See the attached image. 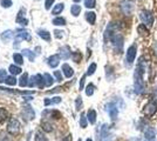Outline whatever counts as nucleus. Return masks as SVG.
<instances>
[{
	"instance_id": "f257e3e1",
	"label": "nucleus",
	"mask_w": 157,
	"mask_h": 141,
	"mask_svg": "<svg viewBox=\"0 0 157 141\" xmlns=\"http://www.w3.org/2000/svg\"><path fill=\"white\" fill-rule=\"evenodd\" d=\"M142 75L143 74L141 73L138 69H136L135 75H134V79H135L134 86H135V92L137 94H142L144 92V82L143 79H142Z\"/></svg>"
},
{
	"instance_id": "f03ea898",
	"label": "nucleus",
	"mask_w": 157,
	"mask_h": 141,
	"mask_svg": "<svg viewBox=\"0 0 157 141\" xmlns=\"http://www.w3.org/2000/svg\"><path fill=\"white\" fill-rule=\"evenodd\" d=\"M110 41L113 44V46H114L115 52L116 53H122V51H123V37L120 33H116L113 35Z\"/></svg>"
},
{
	"instance_id": "7ed1b4c3",
	"label": "nucleus",
	"mask_w": 157,
	"mask_h": 141,
	"mask_svg": "<svg viewBox=\"0 0 157 141\" xmlns=\"http://www.w3.org/2000/svg\"><path fill=\"white\" fill-rule=\"evenodd\" d=\"M120 8H121L122 13L124 15H131L132 12H134V8H135L134 1L132 0H123L120 4Z\"/></svg>"
},
{
	"instance_id": "20e7f679",
	"label": "nucleus",
	"mask_w": 157,
	"mask_h": 141,
	"mask_svg": "<svg viewBox=\"0 0 157 141\" xmlns=\"http://www.w3.org/2000/svg\"><path fill=\"white\" fill-rule=\"evenodd\" d=\"M140 18H141V20L143 22V25L145 27L149 26L150 27L152 25V22H154V17H152V13H151L150 11H147V10H144L141 12L140 14Z\"/></svg>"
},
{
	"instance_id": "39448f33",
	"label": "nucleus",
	"mask_w": 157,
	"mask_h": 141,
	"mask_svg": "<svg viewBox=\"0 0 157 141\" xmlns=\"http://www.w3.org/2000/svg\"><path fill=\"white\" fill-rule=\"evenodd\" d=\"M7 132L12 135H17L20 132V122L17 119H11L7 125Z\"/></svg>"
},
{
	"instance_id": "423d86ee",
	"label": "nucleus",
	"mask_w": 157,
	"mask_h": 141,
	"mask_svg": "<svg viewBox=\"0 0 157 141\" xmlns=\"http://www.w3.org/2000/svg\"><path fill=\"white\" fill-rule=\"evenodd\" d=\"M135 58H136V46H130L127 51V54H125V60H127V64L128 65H131L134 61H135Z\"/></svg>"
},
{
	"instance_id": "0eeeda50",
	"label": "nucleus",
	"mask_w": 157,
	"mask_h": 141,
	"mask_svg": "<svg viewBox=\"0 0 157 141\" xmlns=\"http://www.w3.org/2000/svg\"><path fill=\"white\" fill-rule=\"evenodd\" d=\"M107 111H108V114H109V116L111 118V120H115V119L117 118L118 109L114 104H109V105L107 106Z\"/></svg>"
},
{
	"instance_id": "6e6552de",
	"label": "nucleus",
	"mask_w": 157,
	"mask_h": 141,
	"mask_svg": "<svg viewBox=\"0 0 157 141\" xmlns=\"http://www.w3.org/2000/svg\"><path fill=\"white\" fill-rule=\"evenodd\" d=\"M156 138V132L152 127H148L144 132V139L147 141H155Z\"/></svg>"
},
{
	"instance_id": "1a4fd4ad",
	"label": "nucleus",
	"mask_w": 157,
	"mask_h": 141,
	"mask_svg": "<svg viewBox=\"0 0 157 141\" xmlns=\"http://www.w3.org/2000/svg\"><path fill=\"white\" fill-rule=\"evenodd\" d=\"M157 107L154 102H149L145 107H144V113L148 115V116H152V115L156 113Z\"/></svg>"
},
{
	"instance_id": "9d476101",
	"label": "nucleus",
	"mask_w": 157,
	"mask_h": 141,
	"mask_svg": "<svg viewBox=\"0 0 157 141\" xmlns=\"http://www.w3.org/2000/svg\"><path fill=\"white\" fill-rule=\"evenodd\" d=\"M25 13H26V11H25V8H22V10H20L19 14L17 17V22L20 24V25H22V26H26L27 24H28V20L25 17Z\"/></svg>"
},
{
	"instance_id": "9b49d317",
	"label": "nucleus",
	"mask_w": 157,
	"mask_h": 141,
	"mask_svg": "<svg viewBox=\"0 0 157 141\" xmlns=\"http://www.w3.org/2000/svg\"><path fill=\"white\" fill-rule=\"evenodd\" d=\"M22 115L26 118V120H33L34 116H35V113H34V111L29 106H26L22 109Z\"/></svg>"
},
{
	"instance_id": "f8f14e48",
	"label": "nucleus",
	"mask_w": 157,
	"mask_h": 141,
	"mask_svg": "<svg viewBox=\"0 0 157 141\" xmlns=\"http://www.w3.org/2000/svg\"><path fill=\"white\" fill-rule=\"evenodd\" d=\"M34 78H35V86L39 88H44L46 86V82H45V78H44V75H41V74H36V75H34Z\"/></svg>"
},
{
	"instance_id": "ddd939ff",
	"label": "nucleus",
	"mask_w": 157,
	"mask_h": 141,
	"mask_svg": "<svg viewBox=\"0 0 157 141\" xmlns=\"http://www.w3.org/2000/svg\"><path fill=\"white\" fill-rule=\"evenodd\" d=\"M60 62V57L58 54H55V55H52V57H49L48 58V65L51 66L52 68H55L58 65H59Z\"/></svg>"
},
{
	"instance_id": "4468645a",
	"label": "nucleus",
	"mask_w": 157,
	"mask_h": 141,
	"mask_svg": "<svg viewBox=\"0 0 157 141\" xmlns=\"http://www.w3.org/2000/svg\"><path fill=\"white\" fill-rule=\"evenodd\" d=\"M17 38L19 40H31V35L27 31H24V29H19L17 32Z\"/></svg>"
},
{
	"instance_id": "2eb2a0df",
	"label": "nucleus",
	"mask_w": 157,
	"mask_h": 141,
	"mask_svg": "<svg viewBox=\"0 0 157 141\" xmlns=\"http://www.w3.org/2000/svg\"><path fill=\"white\" fill-rule=\"evenodd\" d=\"M60 57L62 58V59H65V60H67L72 54H71V51H69V47L67 46H63L60 48Z\"/></svg>"
},
{
	"instance_id": "dca6fc26",
	"label": "nucleus",
	"mask_w": 157,
	"mask_h": 141,
	"mask_svg": "<svg viewBox=\"0 0 157 141\" xmlns=\"http://www.w3.org/2000/svg\"><path fill=\"white\" fill-rule=\"evenodd\" d=\"M12 39H13V32L10 31V29H7V31H5L4 33L1 34V40L4 41V42H8Z\"/></svg>"
},
{
	"instance_id": "f3484780",
	"label": "nucleus",
	"mask_w": 157,
	"mask_h": 141,
	"mask_svg": "<svg viewBox=\"0 0 157 141\" xmlns=\"http://www.w3.org/2000/svg\"><path fill=\"white\" fill-rule=\"evenodd\" d=\"M141 73L143 74L145 71H147V61H144V58L143 57H141L140 58V60H138V64H137V68Z\"/></svg>"
},
{
	"instance_id": "a211bd4d",
	"label": "nucleus",
	"mask_w": 157,
	"mask_h": 141,
	"mask_svg": "<svg viewBox=\"0 0 157 141\" xmlns=\"http://www.w3.org/2000/svg\"><path fill=\"white\" fill-rule=\"evenodd\" d=\"M62 72H63L66 78H71V76H73V74H74L73 68L71 67L69 65H67V64H65V65L62 66Z\"/></svg>"
},
{
	"instance_id": "6ab92c4d",
	"label": "nucleus",
	"mask_w": 157,
	"mask_h": 141,
	"mask_svg": "<svg viewBox=\"0 0 157 141\" xmlns=\"http://www.w3.org/2000/svg\"><path fill=\"white\" fill-rule=\"evenodd\" d=\"M38 35H39L41 39H44V40L51 41V33L45 31V29H39L38 31Z\"/></svg>"
},
{
	"instance_id": "aec40b11",
	"label": "nucleus",
	"mask_w": 157,
	"mask_h": 141,
	"mask_svg": "<svg viewBox=\"0 0 157 141\" xmlns=\"http://www.w3.org/2000/svg\"><path fill=\"white\" fill-rule=\"evenodd\" d=\"M86 19L87 21L90 24V25H94L95 24V20H96V14L94 12H87L86 13Z\"/></svg>"
},
{
	"instance_id": "412c9836",
	"label": "nucleus",
	"mask_w": 157,
	"mask_h": 141,
	"mask_svg": "<svg viewBox=\"0 0 157 141\" xmlns=\"http://www.w3.org/2000/svg\"><path fill=\"white\" fill-rule=\"evenodd\" d=\"M87 119L90 123H95V121H96V112L94 109H89L88 114H87Z\"/></svg>"
},
{
	"instance_id": "4be33fe9",
	"label": "nucleus",
	"mask_w": 157,
	"mask_h": 141,
	"mask_svg": "<svg viewBox=\"0 0 157 141\" xmlns=\"http://www.w3.org/2000/svg\"><path fill=\"white\" fill-rule=\"evenodd\" d=\"M59 102H61V98L60 96H55L53 99H46L45 100V105L49 106V105H55V104H59Z\"/></svg>"
},
{
	"instance_id": "5701e85b",
	"label": "nucleus",
	"mask_w": 157,
	"mask_h": 141,
	"mask_svg": "<svg viewBox=\"0 0 157 141\" xmlns=\"http://www.w3.org/2000/svg\"><path fill=\"white\" fill-rule=\"evenodd\" d=\"M22 55L27 57L29 61H34V59H35V54L33 53L32 51H29V49H22Z\"/></svg>"
},
{
	"instance_id": "b1692460",
	"label": "nucleus",
	"mask_w": 157,
	"mask_h": 141,
	"mask_svg": "<svg viewBox=\"0 0 157 141\" xmlns=\"http://www.w3.org/2000/svg\"><path fill=\"white\" fill-rule=\"evenodd\" d=\"M27 79H28V74L24 73V74H22V76L20 78V81H19V85L21 86V87H25V86H27V85H28V81H27Z\"/></svg>"
},
{
	"instance_id": "393cba45",
	"label": "nucleus",
	"mask_w": 157,
	"mask_h": 141,
	"mask_svg": "<svg viewBox=\"0 0 157 141\" xmlns=\"http://www.w3.org/2000/svg\"><path fill=\"white\" fill-rule=\"evenodd\" d=\"M41 127H42V129H44L45 132H52L53 131L52 125H51L48 121H42V122H41Z\"/></svg>"
},
{
	"instance_id": "a878e982",
	"label": "nucleus",
	"mask_w": 157,
	"mask_h": 141,
	"mask_svg": "<svg viewBox=\"0 0 157 141\" xmlns=\"http://www.w3.org/2000/svg\"><path fill=\"white\" fill-rule=\"evenodd\" d=\"M53 25H55V26H65L66 20L63 19V18H60V17H58V18H55V19L53 20Z\"/></svg>"
},
{
	"instance_id": "bb28decb",
	"label": "nucleus",
	"mask_w": 157,
	"mask_h": 141,
	"mask_svg": "<svg viewBox=\"0 0 157 141\" xmlns=\"http://www.w3.org/2000/svg\"><path fill=\"white\" fill-rule=\"evenodd\" d=\"M44 78H45V82H46V86H52L53 82H54V79L51 74H44Z\"/></svg>"
},
{
	"instance_id": "cd10ccee",
	"label": "nucleus",
	"mask_w": 157,
	"mask_h": 141,
	"mask_svg": "<svg viewBox=\"0 0 157 141\" xmlns=\"http://www.w3.org/2000/svg\"><path fill=\"white\" fill-rule=\"evenodd\" d=\"M63 8H65V6H63V4H58L56 6L54 7V10H53L52 13L54 14V15H58V14H60L62 11H63Z\"/></svg>"
},
{
	"instance_id": "c85d7f7f",
	"label": "nucleus",
	"mask_w": 157,
	"mask_h": 141,
	"mask_svg": "<svg viewBox=\"0 0 157 141\" xmlns=\"http://www.w3.org/2000/svg\"><path fill=\"white\" fill-rule=\"evenodd\" d=\"M13 59H14V61H15V64H18V65H22V62H24V59H22V54L14 53L13 54Z\"/></svg>"
},
{
	"instance_id": "c756f323",
	"label": "nucleus",
	"mask_w": 157,
	"mask_h": 141,
	"mask_svg": "<svg viewBox=\"0 0 157 141\" xmlns=\"http://www.w3.org/2000/svg\"><path fill=\"white\" fill-rule=\"evenodd\" d=\"M7 116H8V113H7L6 109L5 108H0V123L6 120Z\"/></svg>"
},
{
	"instance_id": "7c9ffc66",
	"label": "nucleus",
	"mask_w": 157,
	"mask_h": 141,
	"mask_svg": "<svg viewBox=\"0 0 157 141\" xmlns=\"http://www.w3.org/2000/svg\"><path fill=\"white\" fill-rule=\"evenodd\" d=\"M10 72L13 74V75H17V74L21 73V68L18 67V66H15V65H11V66H10Z\"/></svg>"
},
{
	"instance_id": "2f4dec72",
	"label": "nucleus",
	"mask_w": 157,
	"mask_h": 141,
	"mask_svg": "<svg viewBox=\"0 0 157 141\" xmlns=\"http://www.w3.org/2000/svg\"><path fill=\"white\" fill-rule=\"evenodd\" d=\"M71 11H72V14L74 17H78V14H80V12H81V7L78 6V5H73Z\"/></svg>"
},
{
	"instance_id": "473e14b6",
	"label": "nucleus",
	"mask_w": 157,
	"mask_h": 141,
	"mask_svg": "<svg viewBox=\"0 0 157 141\" xmlns=\"http://www.w3.org/2000/svg\"><path fill=\"white\" fill-rule=\"evenodd\" d=\"M80 126H81V128L87 127V116H86L85 113L81 114V118H80Z\"/></svg>"
},
{
	"instance_id": "72a5a7b5",
	"label": "nucleus",
	"mask_w": 157,
	"mask_h": 141,
	"mask_svg": "<svg viewBox=\"0 0 157 141\" xmlns=\"http://www.w3.org/2000/svg\"><path fill=\"white\" fill-rule=\"evenodd\" d=\"M94 89H95L94 85H93V84H89V85L87 86V88H86V94H87L88 96H90V95L94 94Z\"/></svg>"
},
{
	"instance_id": "f704fd0d",
	"label": "nucleus",
	"mask_w": 157,
	"mask_h": 141,
	"mask_svg": "<svg viewBox=\"0 0 157 141\" xmlns=\"http://www.w3.org/2000/svg\"><path fill=\"white\" fill-rule=\"evenodd\" d=\"M5 82H6L7 85H10V86H14V85L17 84V80H15V78L12 75V76H7Z\"/></svg>"
},
{
	"instance_id": "c9c22d12",
	"label": "nucleus",
	"mask_w": 157,
	"mask_h": 141,
	"mask_svg": "<svg viewBox=\"0 0 157 141\" xmlns=\"http://www.w3.org/2000/svg\"><path fill=\"white\" fill-rule=\"evenodd\" d=\"M95 4H96L95 0H86L85 1V6L87 7V8H94V7H95Z\"/></svg>"
},
{
	"instance_id": "e433bc0d",
	"label": "nucleus",
	"mask_w": 157,
	"mask_h": 141,
	"mask_svg": "<svg viewBox=\"0 0 157 141\" xmlns=\"http://www.w3.org/2000/svg\"><path fill=\"white\" fill-rule=\"evenodd\" d=\"M95 69H96V64H92V65L88 67L87 75H93V74L95 73Z\"/></svg>"
},
{
	"instance_id": "4c0bfd02",
	"label": "nucleus",
	"mask_w": 157,
	"mask_h": 141,
	"mask_svg": "<svg viewBox=\"0 0 157 141\" xmlns=\"http://www.w3.org/2000/svg\"><path fill=\"white\" fill-rule=\"evenodd\" d=\"M35 141H48V139L44 134H41V132H38L35 136Z\"/></svg>"
},
{
	"instance_id": "58836bf2",
	"label": "nucleus",
	"mask_w": 157,
	"mask_h": 141,
	"mask_svg": "<svg viewBox=\"0 0 157 141\" xmlns=\"http://www.w3.org/2000/svg\"><path fill=\"white\" fill-rule=\"evenodd\" d=\"M0 4H1L2 7L8 8V7H11V5H12V1L11 0H0Z\"/></svg>"
},
{
	"instance_id": "ea45409f",
	"label": "nucleus",
	"mask_w": 157,
	"mask_h": 141,
	"mask_svg": "<svg viewBox=\"0 0 157 141\" xmlns=\"http://www.w3.org/2000/svg\"><path fill=\"white\" fill-rule=\"evenodd\" d=\"M72 58L75 62H78V61L81 60V54H80V52H74L72 54Z\"/></svg>"
},
{
	"instance_id": "a19ab883",
	"label": "nucleus",
	"mask_w": 157,
	"mask_h": 141,
	"mask_svg": "<svg viewBox=\"0 0 157 141\" xmlns=\"http://www.w3.org/2000/svg\"><path fill=\"white\" fill-rule=\"evenodd\" d=\"M108 134V125H103V127H102V132H101V138L102 139H105V136Z\"/></svg>"
},
{
	"instance_id": "79ce46f5",
	"label": "nucleus",
	"mask_w": 157,
	"mask_h": 141,
	"mask_svg": "<svg viewBox=\"0 0 157 141\" xmlns=\"http://www.w3.org/2000/svg\"><path fill=\"white\" fill-rule=\"evenodd\" d=\"M7 78L6 75V71L5 69H0V82H2V81H5Z\"/></svg>"
},
{
	"instance_id": "37998d69",
	"label": "nucleus",
	"mask_w": 157,
	"mask_h": 141,
	"mask_svg": "<svg viewBox=\"0 0 157 141\" xmlns=\"http://www.w3.org/2000/svg\"><path fill=\"white\" fill-rule=\"evenodd\" d=\"M75 107H76V109H81V107H82V98H80L78 96V99H76V101H75Z\"/></svg>"
},
{
	"instance_id": "c03bdc74",
	"label": "nucleus",
	"mask_w": 157,
	"mask_h": 141,
	"mask_svg": "<svg viewBox=\"0 0 157 141\" xmlns=\"http://www.w3.org/2000/svg\"><path fill=\"white\" fill-rule=\"evenodd\" d=\"M63 32H62V31H58V29H56V31H54V35H55V38H56V39H61V38H62V37H63Z\"/></svg>"
},
{
	"instance_id": "a18cd8bd",
	"label": "nucleus",
	"mask_w": 157,
	"mask_h": 141,
	"mask_svg": "<svg viewBox=\"0 0 157 141\" xmlns=\"http://www.w3.org/2000/svg\"><path fill=\"white\" fill-rule=\"evenodd\" d=\"M54 75H55V78H56V80L59 81H62V74L60 73L59 71H55V72H54Z\"/></svg>"
},
{
	"instance_id": "49530a36",
	"label": "nucleus",
	"mask_w": 157,
	"mask_h": 141,
	"mask_svg": "<svg viewBox=\"0 0 157 141\" xmlns=\"http://www.w3.org/2000/svg\"><path fill=\"white\" fill-rule=\"evenodd\" d=\"M53 4H54V0H46V2H45V7H46V10H49Z\"/></svg>"
},
{
	"instance_id": "de8ad7c7",
	"label": "nucleus",
	"mask_w": 157,
	"mask_h": 141,
	"mask_svg": "<svg viewBox=\"0 0 157 141\" xmlns=\"http://www.w3.org/2000/svg\"><path fill=\"white\" fill-rule=\"evenodd\" d=\"M85 80H86V75H83L80 80V89H83V86H85Z\"/></svg>"
},
{
	"instance_id": "09e8293b",
	"label": "nucleus",
	"mask_w": 157,
	"mask_h": 141,
	"mask_svg": "<svg viewBox=\"0 0 157 141\" xmlns=\"http://www.w3.org/2000/svg\"><path fill=\"white\" fill-rule=\"evenodd\" d=\"M28 86H29V87H34V86H35V78H34V76L31 78V80L28 82Z\"/></svg>"
},
{
	"instance_id": "8fccbe9b",
	"label": "nucleus",
	"mask_w": 157,
	"mask_h": 141,
	"mask_svg": "<svg viewBox=\"0 0 157 141\" xmlns=\"http://www.w3.org/2000/svg\"><path fill=\"white\" fill-rule=\"evenodd\" d=\"M52 115L54 119H59L60 116H61V114H60L59 112H56V111H54V112H52Z\"/></svg>"
},
{
	"instance_id": "3c124183",
	"label": "nucleus",
	"mask_w": 157,
	"mask_h": 141,
	"mask_svg": "<svg viewBox=\"0 0 157 141\" xmlns=\"http://www.w3.org/2000/svg\"><path fill=\"white\" fill-rule=\"evenodd\" d=\"M62 141H72V135H71V134L67 135V136H66V138Z\"/></svg>"
},
{
	"instance_id": "603ef678",
	"label": "nucleus",
	"mask_w": 157,
	"mask_h": 141,
	"mask_svg": "<svg viewBox=\"0 0 157 141\" xmlns=\"http://www.w3.org/2000/svg\"><path fill=\"white\" fill-rule=\"evenodd\" d=\"M81 0H74V2H80Z\"/></svg>"
},
{
	"instance_id": "864d4df0",
	"label": "nucleus",
	"mask_w": 157,
	"mask_h": 141,
	"mask_svg": "<svg viewBox=\"0 0 157 141\" xmlns=\"http://www.w3.org/2000/svg\"><path fill=\"white\" fill-rule=\"evenodd\" d=\"M86 141H93V140H92V139H87Z\"/></svg>"
},
{
	"instance_id": "5fc2aeb1",
	"label": "nucleus",
	"mask_w": 157,
	"mask_h": 141,
	"mask_svg": "<svg viewBox=\"0 0 157 141\" xmlns=\"http://www.w3.org/2000/svg\"><path fill=\"white\" fill-rule=\"evenodd\" d=\"M78 141H81V140H80V139H78Z\"/></svg>"
},
{
	"instance_id": "6e6d98bb",
	"label": "nucleus",
	"mask_w": 157,
	"mask_h": 141,
	"mask_svg": "<svg viewBox=\"0 0 157 141\" xmlns=\"http://www.w3.org/2000/svg\"><path fill=\"white\" fill-rule=\"evenodd\" d=\"M145 141H147V140H145Z\"/></svg>"
}]
</instances>
